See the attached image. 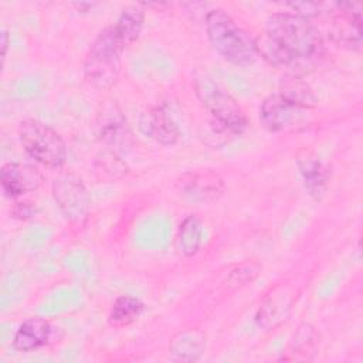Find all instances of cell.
<instances>
[{"label":"cell","instance_id":"cell-19","mask_svg":"<svg viewBox=\"0 0 363 363\" xmlns=\"http://www.w3.org/2000/svg\"><path fill=\"white\" fill-rule=\"evenodd\" d=\"M203 224L199 217L190 214L187 216L179 227L177 244L179 250L184 257H193L199 252L203 244Z\"/></svg>","mask_w":363,"mask_h":363},{"label":"cell","instance_id":"cell-10","mask_svg":"<svg viewBox=\"0 0 363 363\" xmlns=\"http://www.w3.org/2000/svg\"><path fill=\"white\" fill-rule=\"evenodd\" d=\"M330 35L335 41L352 50L362 47V4L340 3L335 6Z\"/></svg>","mask_w":363,"mask_h":363},{"label":"cell","instance_id":"cell-6","mask_svg":"<svg viewBox=\"0 0 363 363\" xmlns=\"http://www.w3.org/2000/svg\"><path fill=\"white\" fill-rule=\"evenodd\" d=\"M18 138L26 153L37 163L58 169L67 160V146L61 135L38 119H24L18 126Z\"/></svg>","mask_w":363,"mask_h":363},{"label":"cell","instance_id":"cell-11","mask_svg":"<svg viewBox=\"0 0 363 363\" xmlns=\"http://www.w3.org/2000/svg\"><path fill=\"white\" fill-rule=\"evenodd\" d=\"M41 172L28 163L10 162L1 167V190L9 199H18L35 191L43 183Z\"/></svg>","mask_w":363,"mask_h":363},{"label":"cell","instance_id":"cell-16","mask_svg":"<svg viewBox=\"0 0 363 363\" xmlns=\"http://www.w3.org/2000/svg\"><path fill=\"white\" fill-rule=\"evenodd\" d=\"M292 301V295L284 286L274 289L259 306L255 316L257 323L262 328H274L279 325L286 319Z\"/></svg>","mask_w":363,"mask_h":363},{"label":"cell","instance_id":"cell-15","mask_svg":"<svg viewBox=\"0 0 363 363\" xmlns=\"http://www.w3.org/2000/svg\"><path fill=\"white\" fill-rule=\"evenodd\" d=\"M206 335L196 329H187L173 336L169 343V357L176 362H196L206 352Z\"/></svg>","mask_w":363,"mask_h":363},{"label":"cell","instance_id":"cell-17","mask_svg":"<svg viewBox=\"0 0 363 363\" xmlns=\"http://www.w3.org/2000/svg\"><path fill=\"white\" fill-rule=\"evenodd\" d=\"M143 21L145 11L140 4H130L122 10L112 28L123 48L129 47L139 38L143 28Z\"/></svg>","mask_w":363,"mask_h":363},{"label":"cell","instance_id":"cell-22","mask_svg":"<svg viewBox=\"0 0 363 363\" xmlns=\"http://www.w3.org/2000/svg\"><path fill=\"white\" fill-rule=\"evenodd\" d=\"M9 45H10L9 33H7L6 30H3V33H1V55H3V58H4V57H6V54H7V48H9Z\"/></svg>","mask_w":363,"mask_h":363},{"label":"cell","instance_id":"cell-13","mask_svg":"<svg viewBox=\"0 0 363 363\" xmlns=\"http://www.w3.org/2000/svg\"><path fill=\"white\" fill-rule=\"evenodd\" d=\"M140 130L160 145H176L180 138V129L164 105L147 108L139 118Z\"/></svg>","mask_w":363,"mask_h":363},{"label":"cell","instance_id":"cell-1","mask_svg":"<svg viewBox=\"0 0 363 363\" xmlns=\"http://www.w3.org/2000/svg\"><path fill=\"white\" fill-rule=\"evenodd\" d=\"M255 48L271 65L296 71L311 67L323 55V38L308 18L281 11L268 18L264 34L255 40Z\"/></svg>","mask_w":363,"mask_h":363},{"label":"cell","instance_id":"cell-9","mask_svg":"<svg viewBox=\"0 0 363 363\" xmlns=\"http://www.w3.org/2000/svg\"><path fill=\"white\" fill-rule=\"evenodd\" d=\"M177 189L191 203H213L223 196L224 180L211 169H197L182 174Z\"/></svg>","mask_w":363,"mask_h":363},{"label":"cell","instance_id":"cell-7","mask_svg":"<svg viewBox=\"0 0 363 363\" xmlns=\"http://www.w3.org/2000/svg\"><path fill=\"white\" fill-rule=\"evenodd\" d=\"M52 197L62 213L71 223H82L91 208L89 193L82 180L74 173H62L52 182Z\"/></svg>","mask_w":363,"mask_h":363},{"label":"cell","instance_id":"cell-2","mask_svg":"<svg viewBox=\"0 0 363 363\" xmlns=\"http://www.w3.org/2000/svg\"><path fill=\"white\" fill-rule=\"evenodd\" d=\"M315 98L298 78L289 79L279 92L268 95L259 106V121L269 132H282L301 123L311 108Z\"/></svg>","mask_w":363,"mask_h":363},{"label":"cell","instance_id":"cell-12","mask_svg":"<svg viewBox=\"0 0 363 363\" xmlns=\"http://www.w3.org/2000/svg\"><path fill=\"white\" fill-rule=\"evenodd\" d=\"M296 166L308 194L319 201L328 189L329 167L320 156L309 147L298 150Z\"/></svg>","mask_w":363,"mask_h":363},{"label":"cell","instance_id":"cell-18","mask_svg":"<svg viewBox=\"0 0 363 363\" xmlns=\"http://www.w3.org/2000/svg\"><path fill=\"white\" fill-rule=\"evenodd\" d=\"M143 309V302L136 296L121 295L112 303L108 322L113 328H126L139 319Z\"/></svg>","mask_w":363,"mask_h":363},{"label":"cell","instance_id":"cell-21","mask_svg":"<svg viewBox=\"0 0 363 363\" xmlns=\"http://www.w3.org/2000/svg\"><path fill=\"white\" fill-rule=\"evenodd\" d=\"M11 214L18 220H27L34 214V207L30 201H17L11 208Z\"/></svg>","mask_w":363,"mask_h":363},{"label":"cell","instance_id":"cell-4","mask_svg":"<svg viewBox=\"0 0 363 363\" xmlns=\"http://www.w3.org/2000/svg\"><path fill=\"white\" fill-rule=\"evenodd\" d=\"M193 88L200 104L221 130L231 135H240L245 130L247 116L242 108L207 72L200 69L194 72Z\"/></svg>","mask_w":363,"mask_h":363},{"label":"cell","instance_id":"cell-8","mask_svg":"<svg viewBox=\"0 0 363 363\" xmlns=\"http://www.w3.org/2000/svg\"><path fill=\"white\" fill-rule=\"evenodd\" d=\"M96 136L108 152L118 155L130 149L133 135L125 113L115 101L105 102L98 111Z\"/></svg>","mask_w":363,"mask_h":363},{"label":"cell","instance_id":"cell-14","mask_svg":"<svg viewBox=\"0 0 363 363\" xmlns=\"http://www.w3.org/2000/svg\"><path fill=\"white\" fill-rule=\"evenodd\" d=\"M51 323L40 316L23 320L13 336V347L18 352H31L40 349L51 339Z\"/></svg>","mask_w":363,"mask_h":363},{"label":"cell","instance_id":"cell-20","mask_svg":"<svg viewBox=\"0 0 363 363\" xmlns=\"http://www.w3.org/2000/svg\"><path fill=\"white\" fill-rule=\"evenodd\" d=\"M319 346V333L316 329L309 325L303 323L298 328L294 342H292V356L286 360H309L313 357Z\"/></svg>","mask_w":363,"mask_h":363},{"label":"cell","instance_id":"cell-5","mask_svg":"<svg viewBox=\"0 0 363 363\" xmlns=\"http://www.w3.org/2000/svg\"><path fill=\"white\" fill-rule=\"evenodd\" d=\"M123 50L112 26L102 30L85 55L84 77L86 82L101 91L112 88L121 72V55Z\"/></svg>","mask_w":363,"mask_h":363},{"label":"cell","instance_id":"cell-3","mask_svg":"<svg viewBox=\"0 0 363 363\" xmlns=\"http://www.w3.org/2000/svg\"><path fill=\"white\" fill-rule=\"evenodd\" d=\"M204 24L210 44L224 60L242 67L257 60L255 40L240 28L228 13L213 9L206 14Z\"/></svg>","mask_w":363,"mask_h":363}]
</instances>
